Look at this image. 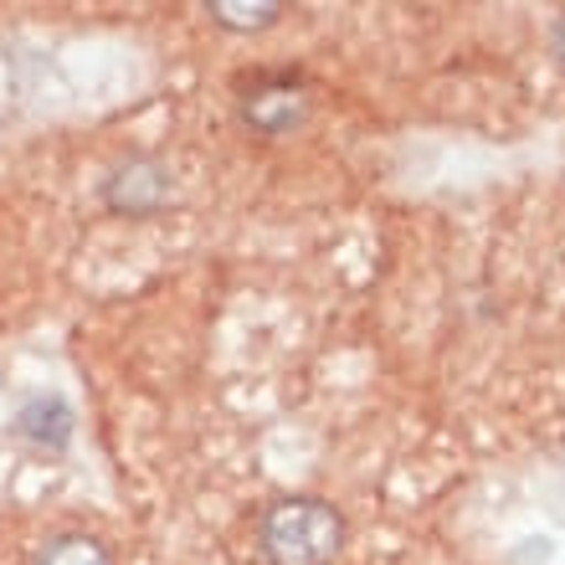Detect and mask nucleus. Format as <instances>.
Returning <instances> with one entry per match:
<instances>
[{
  "instance_id": "obj_1",
  "label": "nucleus",
  "mask_w": 565,
  "mask_h": 565,
  "mask_svg": "<svg viewBox=\"0 0 565 565\" xmlns=\"http://www.w3.org/2000/svg\"><path fill=\"white\" fill-rule=\"evenodd\" d=\"M257 551L268 565H329L344 551V520L324 499H282L257 524Z\"/></svg>"
},
{
  "instance_id": "obj_2",
  "label": "nucleus",
  "mask_w": 565,
  "mask_h": 565,
  "mask_svg": "<svg viewBox=\"0 0 565 565\" xmlns=\"http://www.w3.org/2000/svg\"><path fill=\"white\" fill-rule=\"evenodd\" d=\"M237 114L253 135L282 139L309 119V88L298 73H257L253 83H242Z\"/></svg>"
},
{
  "instance_id": "obj_3",
  "label": "nucleus",
  "mask_w": 565,
  "mask_h": 565,
  "mask_svg": "<svg viewBox=\"0 0 565 565\" xmlns=\"http://www.w3.org/2000/svg\"><path fill=\"white\" fill-rule=\"evenodd\" d=\"M170 195H175L170 170H164L154 154H129V160H119L104 180V206L114 211V216H154V211H164Z\"/></svg>"
},
{
  "instance_id": "obj_4",
  "label": "nucleus",
  "mask_w": 565,
  "mask_h": 565,
  "mask_svg": "<svg viewBox=\"0 0 565 565\" xmlns=\"http://www.w3.org/2000/svg\"><path fill=\"white\" fill-rule=\"evenodd\" d=\"M15 431L36 447H67L73 437V406L62 402V396H36V402L21 406V417H15Z\"/></svg>"
},
{
  "instance_id": "obj_5",
  "label": "nucleus",
  "mask_w": 565,
  "mask_h": 565,
  "mask_svg": "<svg viewBox=\"0 0 565 565\" xmlns=\"http://www.w3.org/2000/svg\"><path fill=\"white\" fill-rule=\"evenodd\" d=\"M36 565H114V551H108L98 535H83V530H62L36 551Z\"/></svg>"
},
{
  "instance_id": "obj_6",
  "label": "nucleus",
  "mask_w": 565,
  "mask_h": 565,
  "mask_svg": "<svg viewBox=\"0 0 565 565\" xmlns=\"http://www.w3.org/2000/svg\"><path fill=\"white\" fill-rule=\"evenodd\" d=\"M206 15L226 31H263L282 15V6H273V0L268 6H222V0H216V6H206Z\"/></svg>"
},
{
  "instance_id": "obj_7",
  "label": "nucleus",
  "mask_w": 565,
  "mask_h": 565,
  "mask_svg": "<svg viewBox=\"0 0 565 565\" xmlns=\"http://www.w3.org/2000/svg\"><path fill=\"white\" fill-rule=\"evenodd\" d=\"M555 57L565 62V15H561V21H555Z\"/></svg>"
}]
</instances>
